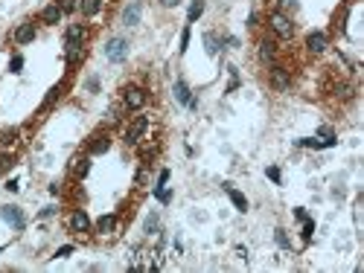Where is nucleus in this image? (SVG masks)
<instances>
[{"label": "nucleus", "instance_id": "39448f33", "mask_svg": "<svg viewBox=\"0 0 364 273\" xmlns=\"http://www.w3.org/2000/svg\"><path fill=\"white\" fill-rule=\"evenodd\" d=\"M64 55H67V64H70V67H76V64L82 61V55H85L82 41H64Z\"/></svg>", "mask_w": 364, "mask_h": 273}, {"label": "nucleus", "instance_id": "2eb2a0df", "mask_svg": "<svg viewBox=\"0 0 364 273\" xmlns=\"http://www.w3.org/2000/svg\"><path fill=\"white\" fill-rule=\"evenodd\" d=\"M175 99H178L181 105H187V102L192 99V96H190V87H187V81H184V79H178V81H175Z\"/></svg>", "mask_w": 364, "mask_h": 273}, {"label": "nucleus", "instance_id": "9b49d317", "mask_svg": "<svg viewBox=\"0 0 364 273\" xmlns=\"http://www.w3.org/2000/svg\"><path fill=\"white\" fill-rule=\"evenodd\" d=\"M102 3H105V0H79V12H82L85 17H93V15L102 12Z\"/></svg>", "mask_w": 364, "mask_h": 273}, {"label": "nucleus", "instance_id": "b1692460", "mask_svg": "<svg viewBox=\"0 0 364 273\" xmlns=\"http://www.w3.org/2000/svg\"><path fill=\"white\" fill-rule=\"evenodd\" d=\"M15 140H17V128H9V131H3V137H0L3 145H12Z\"/></svg>", "mask_w": 364, "mask_h": 273}, {"label": "nucleus", "instance_id": "20e7f679", "mask_svg": "<svg viewBox=\"0 0 364 273\" xmlns=\"http://www.w3.org/2000/svg\"><path fill=\"white\" fill-rule=\"evenodd\" d=\"M122 99H125V108L140 111V108L146 105V90H143V87H128V90L122 93Z\"/></svg>", "mask_w": 364, "mask_h": 273}, {"label": "nucleus", "instance_id": "bb28decb", "mask_svg": "<svg viewBox=\"0 0 364 273\" xmlns=\"http://www.w3.org/2000/svg\"><path fill=\"white\" fill-rule=\"evenodd\" d=\"M312 233H315V224L306 218V221H303V239H312Z\"/></svg>", "mask_w": 364, "mask_h": 273}, {"label": "nucleus", "instance_id": "ddd939ff", "mask_svg": "<svg viewBox=\"0 0 364 273\" xmlns=\"http://www.w3.org/2000/svg\"><path fill=\"white\" fill-rule=\"evenodd\" d=\"M225 192L230 195V201H233V207H236L239 212H245V209H248V201H245V195H242V192H236V189H233L230 183L225 186Z\"/></svg>", "mask_w": 364, "mask_h": 273}, {"label": "nucleus", "instance_id": "4be33fe9", "mask_svg": "<svg viewBox=\"0 0 364 273\" xmlns=\"http://www.w3.org/2000/svg\"><path fill=\"white\" fill-rule=\"evenodd\" d=\"M201 12H204V0H192V6H190V20H198L201 17Z\"/></svg>", "mask_w": 364, "mask_h": 273}, {"label": "nucleus", "instance_id": "7ed1b4c3", "mask_svg": "<svg viewBox=\"0 0 364 273\" xmlns=\"http://www.w3.org/2000/svg\"><path fill=\"white\" fill-rule=\"evenodd\" d=\"M105 55H108V61H122L128 55V41L125 38H111L108 47H105Z\"/></svg>", "mask_w": 364, "mask_h": 273}, {"label": "nucleus", "instance_id": "f257e3e1", "mask_svg": "<svg viewBox=\"0 0 364 273\" xmlns=\"http://www.w3.org/2000/svg\"><path fill=\"white\" fill-rule=\"evenodd\" d=\"M146 131H149V116H137V119L125 128V143H128V145H137Z\"/></svg>", "mask_w": 364, "mask_h": 273}, {"label": "nucleus", "instance_id": "f8f14e48", "mask_svg": "<svg viewBox=\"0 0 364 273\" xmlns=\"http://www.w3.org/2000/svg\"><path fill=\"white\" fill-rule=\"evenodd\" d=\"M32 38H35V26H32V23H20V26L15 29V41H17V44H29Z\"/></svg>", "mask_w": 364, "mask_h": 273}, {"label": "nucleus", "instance_id": "423d86ee", "mask_svg": "<svg viewBox=\"0 0 364 273\" xmlns=\"http://www.w3.org/2000/svg\"><path fill=\"white\" fill-rule=\"evenodd\" d=\"M289 81H292V76L286 67H271V84L277 90H289Z\"/></svg>", "mask_w": 364, "mask_h": 273}, {"label": "nucleus", "instance_id": "2f4dec72", "mask_svg": "<svg viewBox=\"0 0 364 273\" xmlns=\"http://www.w3.org/2000/svg\"><path fill=\"white\" fill-rule=\"evenodd\" d=\"M277 244H280V247H289V239H286L283 230H277Z\"/></svg>", "mask_w": 364, "mask_h": 273}, {"label": "nucleus", "instance_id": "6ab92c4d", "mask_svg": "<svg viewBox=\"0 0 364 273\" xmlns=\"http://www.w3.org/2000/svg\"><path fill=\"white\" fill-rule=\"evenodd\" d=\"M114 227H117V218H114V215H102V218L96 221V230H99V233H111Z\"/></svg>", "mask_w": 364, "mask_h": 273}, {"label": "nucleus", "instance_id": "1a4fd4ad", "mask_svg": "<svg viewBox=\"0 0 364 273\" xmlns=\"http://www.w3.org/2000/svg\"><path fill=\"white\" fill-rule=\"evenodd\" d=\"M70 230H73V233H87V230H90V218H87L82 209L73 212V215H70Z\"/></svg>", "mask_w": 364, "mask_h": 273}, {"label": "nucleus", "instance_id": "72a5a7b5", "mask_svg": "<svg viewBox=\"0 0 364 273\" xmlns=\"http://www.w3.org/2000/svg\"><path fill=\"white\" fill-rule=\"evenodd\" d=\"M70 253H73V247H70V244H67V247H61V250H58V253H55V256H58V259H64V256H70Z\"/></svg>", "mask_w": 364, "mask_h": 273}, {"label": "nucleus", "instance_id": "412c9836", "mask_svg": "<svg viewBox=\"0 0 364 273\" xmlns=\"http://www.w3.org/2000/svg\"><path fill=\"white\" fill-rule=\"evenodd\" d=\"M204 44H207V52H210V55H216V52H219V49H222V47H219V41H216V35H213V32H207V35H204Z\"/></svg>", "mask_w": 364, "mask_h": 273}, {"label": "nucleus", "instance_id": "cd10ccee", "mask_svg": "<svg viewBox=\"0 0 364 273\" xmlns=\"http://www.w3.org/2000/svg\"><path fill=\"white\" fill-rule=\"evenodd\" d=\"M58 9H61V12H73V9H76V0H58Z\"/></svg>", "mask_w": 364, "mask_h": 273}, {"label": "nucleus", "instance_id": "0eeeda50", "mask_svg": "<svg viewBox=\"0 0 364 273\" xmlns=\"http://www.w3.org/2000/svg\"><path fill=\"white\" fill-rule=\"evenodd\" d=\"M108 145H111V137H108V134H93L87 151H90V154H102V151H108Z\"/></svg>", "mask_w": 364, "mask_h": 273}, {"label": "nucleus", "instance_id": "473e14b6", "mask_svg": "<svg viewBox=\"0 0 364 273\" xmlns=\"http://www.w3.org/2000/svg\"><path fill=\"white\" fill-rule=\"evenodd\" d=\"M166 180H169V169H163V172H160V177H157V186H166Z\"/></svg>", "mask_w": 364, "mask_h": 273}, {"label": "nucleus", "instance_id": "a878e982", "mask_svg": "<svg viewBox=\"0 0 364 273\" xmlns=\"http://www.w3.org/2000/svg\"><path fill=\"white\" fill-rule=\"evenodd\" d=\"M58 93H61V87H52V90L47 93V99H44V105H52V102L58 99Z\"/></svg>", "mask_w": 364, "mask_h": 273}, {"label": "nucleus", "instance_id": "c9c22d12", "mask_svg": "<svg viewBox=\"0 0 364 273\" xmlns=\"http://www.w3.org/2000/svg\"><path fill=\"white\" fill-rule=\"evenodd\" d=\"M181 0H160V6H178Z\"/></svg>", "mask_w": 364, "mask_h": 273}, {"label": "nucleus", "instance_id": "aec40b11", "mask_svg": "<svg viewBox=\"0 0 364 273\" xmlns=\"http://www.w3.org/2000/svg\"><path fill=\"white\" fill-rule=\"evenodd\" d=\"M67 41H85V26L82 23H73L67 29Z\"/></svg>", "mask_w": 364, "mask_h": 273}, {"label": "nucleus", "instance_id": "f704fd0d", "mask_svg": "<svg viewBox=\"0 0 364 273\" xmlns=\"http://www.w3.org/2000/svg\"><path fill=\"white\" fill-rule=\"evenodd\" d=\"M280 6H283V9H292V6H295V0H280Z\"/></svg>", "mask_w": 364, "mask_h": 273}, {"label": "nucleus", "instance_id": "f3484780", "mask_svg": "<svg viewBox=\"0 0 364 273\" xmlns=\"http://www.w3.org/2000/svg\"><path fill=\"white\" fill-rule=\"evenodd\" d=\"M260 61H265V64L274 61V44L271 41H260Z\"/></svg>", "mask_w": 364, "mask_h": 273}, {"label": "nucleus", "instance_id": "5701e85b", "mask_svg": "<svg viewBox=\"0 0 364 273\" xmlns=\"http://www.w3.org/2000/svg\"><path fill=\"white\" fill-rule=\"evenodd\" d=\"M157 227H160V218H157V212H152L146 218V233H157Z\"/></svg>", "mask_w": 364, "mask_h": 273}, {"label": "nucleus", "instance_id": "c85d7f7f", "mask_svg": "<svg viewBox=\"0 0 364 273\" xmlns=\"http://www.w3.org/2000/svg\"><path fill=\"white\" fill-rule=\"evenodd\" d=\"M9 67H12V73H20V67H23V58H20V55H15Z\"/></svg>", "mask_w": 364, "mask_h": 273}, {"label": "nucleus", "instance_id": "4468645a", "mask_svg": "<svg viewBox=\"0 0 364 273\" xmlns=\"http://www.w3.org/2000/svg\"><path fill=\"white\" fill-rule=\"evenodd\" d=\"M61 15H64V12L52 3V6H47V9L41 12V20H44V23H58V20H61Z\"/></svg>", "mask_w": 364, "mask_h": 273}, {"label": "nucleus", "instance_id": "a211bd4d", "mask_svg": "<svg viewBox=\"0 0 364 273\" xmlns=\"http://www.w3.org/2000/svg\"><path fill=\"white\" fill-rule=\"evenodd\" d=\"M87 169H90L87 157H76V160H73V175H76V177H85V175H87Z\"/></svg>", "mask_w": 364, "mask_h": 273}, {"label": "nucleus", "instance_id": "393cba45", "mask_svg": "<svg viewBox=\"0 0 364 273\" xmlns=\"http://www.w3.org/2000/svg\"><path fill=\"white\" fill-rule=\"evenodd\" d=\"M12 163H15V160H12V154H0V175H3Z\"/></svg>", "mask_w": 364, "mask_h": 273}, {"label": "nucleus", "instance_id": "9d476101", "mask_svg": "<svg viewBox=\"0 0 364 273\" xmlns=\"http://www.w3.org/2000/svg\"><path fill=\"white\" fill-rule=\"evenodd\" d=\"M306 47H309V52H324L327 49V35L324 32H312L306 38Z\"/></svg>", "mask_w": 364, "mask_h": 273}, {"label": "nucleus", "instance_id": "c756f323", "mask_svg": "<svg viewBox=\"0 0 364 273\" xmlns=\"http://www.w3.org/2000/svg\"><path fill=\"white\" fill-rule=\"evenodd\" d=\"M187 47H190V29L181 32V49H187Z\"/></svg>", "mask_w": 364, "mask_h": 273}, {"label": "nucleus", "instance_id": "dca6fc26", "mask_svg": "<svg viewBox=\"0 0 364 273\" xmlns=\"http://www.w3.org/2000/svg\"><path fill=\"white\" fill-rule=\"evenodd\" d=\"M122 20H125V26H134V23L140 20V3H131V6L125 9V15H122Z\"/></svg>", "mask_w": 364, "mask_h": 273}, {"label": "nucleus", "instance_id": "6e6552de", "mask_svg": "<svg viewBox=\"0 0 364 273\" xmlns=\"http://www.w3.org/2000/svg\"><path fill=\"white\" fill-rule=\"evenodd\" d=\"M3 218H6V224H12L15 230H23V224H26V221H23V212H20L17 207H6V209H3Z\"/></svg>", "mask_w": 364, "mask_h": 273}, {"label": "nucleus", "instance_id": "f03ea898", "mask_svg": "<svg viewBox=\"0 0 364 273\" xmlns=\"http://www.w3.org/2000/svg\"><path fill=\"white\" fill-rule=\"evenodd\" d=\"M271 29H274L280 38H286V41L295 35V23H292L283 12H271Z\"/></svg>", "mask_w": 364, "mask_h": 273}, {"label": "nucleus", "instance_id": "7c9ffc66", "mask_svg": "<svg viewBox=\"0 0 364 273\" xmlns=\"http://www.w3.org/2000/svg\"><path fill=\"white\" fill-rule=\"evenodd\" d=\"M265 175H268V177H271V180H274V183H280V169H274V166H271V169H268V172H265Z\"/></svg>", "mask_w": 364, "mask_h": 273}]
</instances>
